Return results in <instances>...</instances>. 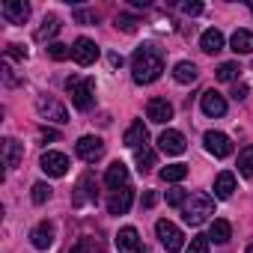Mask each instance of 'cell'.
I'll return each instance as SVG.
<instances>
[{
  "mask_svg": "<svg viewBox=\"0 0 253 253\" xmlns=\"http://www.w3.org/2000/svg\"><path fill=\"white\" fill-rule=\"evenodd\" d=\"M75 152H78V158H81V161H86V164H95V161L104 155V143H101V137H92V134H86V137H81V140L75 143Z\"/></svg>",
  "mask_w": 253,
  "mask_h": 253,
  "instance_id": "8992f818",
  "label": "cell"
},
{
  "mask_svg": "<svg viewBox=\"0 0 253 253\" xmlns=\"http://www.w3.org/2000/svg\"><path fill=\"white\" fill-rule=\"evenodd\" d=\"M69 253H101V247H98V241H89V238H84V241H78Z\"/></svg>",
  "mask_w": 253,
  "mask_h": 253,
  "instance_id": "836d02e7",
  "label": "cell"
},
{
  "mask_svg": "<svg viewBox=\"0 0 253 253\" xmlns=\"http://www.w3.org/2000/svg\"><path fill=\"white\" fill-rule=\"evenodd\" d=\"M182 12H185V15H200V12H203V3H200V0H191V3H182Z\"/></svg>",
  "mask_w": 253,
  "mask_h": 253,
  "instance_id": "8d00e7d4",
  "label": "cell"
},
{
  "mask_svg": "<svg viewBox=\"0 0 253 253\" xmlns=\"http://www.w3.org/2000/svg\"><path fill=\"white\" fill-rule=\"evenodd\" d=\"M6 60H27V51L21 45H9L6 48Z\"/></svg>",
  "mask_w": 253,
  "mask_h": 253,
  "instance_id": "d590c367",
  "label": "cell"
},
{
  "mask_svg": "<svg viewBox=\"0 0 253 253\" xmlns=\"http://www.w3.org/2000/svg\"><path fill=\"white\" fill-rule=\"evenodd\" d=\"M36 110H39L42 119H51V122H57V125H66V122H69V110H66L57 98H51V95H39V98H36Z\"/></svg>",
  "mask_w": 253,
  "mask_h": 253,
  "instance_id": "5b68a950",
  "label": "cell"
},
{
  "mask_svg": "<svg viewBox=\"0 0 253 253\" xmlns=\"http://www.w3.org/2000/svg\"><path fill=\"white\" fill-rule=\"evenodd\" d=\"M30 241H33L36 250H48V247L54 244V223H48V220L36 223L33 232H30Z\"/></svg>",
  "mask_w": 253,
  "mask_h": 253,
  "instance_id": "ac0fdd59",
  "label": "cell"
},
{
  "mask_svg": "<svg viewBox=\"0 0 253 253\" xmlns=\"http://www.w3.org/2000/svg\"><path fill=\"white\" fill-rule=\"evenodd\" d=\"M197 66L194 63H188V60H182V63H176V69H173V78L179 81V84H194L197 81Z\"/></svg>",
  "mask_w": 253,
  "mask_h": 253,
  "instance_id": "d4e9b609",
  "label": "cell"
},
{
  "mask_svg": "<svg viewBox=\"0 0 253 253\" xmlns=\"http://www.w3.org/2000/svg\"><path fill=\"white\" fill-rule=\"evenodd\" d=\"M247 9H250V12H253V0H250V3H247Z\"/></svg>",
  "mask_w": 253,
  "mask_h": 253,
  "instance_id": "60d3db41",
  "label": "cell"
},
{
  "mask_svg": "<svg viewBox=\"0 0 253 253\" xmlns=\"http://www.w3.org/2000/svg\"><path fill=\"white\" fill-rule=\"evenodd\" d=\"M146 116H149V122H155V125H167V122L173 119V104H170L167 98H149Z\"/></svg>",
  "mask_w": 253,
  "mask_h": 253,
  "instance_id": "30bf717a",
  "label": "cell"
},
{
  "mask_svg": "<svg viewBox=\"0 0 253 253\" xmlns=\"http://www.w3.org/2000/svg\"><path fill=\"white\" fill-rule=\"evenodd\" d=\"M200 48L206 51V54H217V51H223V33L220 30H206L203 36H200Z\"/></svg>",
  "mask_w": 253,
  "mask_h": 253,
  "instance_id": "44dd1931",
  "label": "cell"
},
{
  "mask_svg": "<svg viewBox=\"0 0 253 253\" xmlns=\"http://www.w3.org/2000/svg\"><path fill=\"white\" fill-rule=\"evenodd\" d=\"M185 253H209V235H194Z\"/></svg>",
  "mask_w": 253,
  "mask_h": 253,
  "instance_id": "1f68e13d",
  "label": "cell"
},
{
  "mask_svg": "<svg viewBox=\"0 0 253 253\" xmlns=\"http://www.w3.org/2000/svg\"><path fill=\"white\" fill-rule=\"evenodd\" d=\"M69 92H72V104L78 110H89L95 101V81L92 78H69L66 81Z\"/></svg>",
  "mask_w": 253,
  "mask_h": 253,
  "instance_id": "3957f363",
  "label": "cell"
},
{
  "mask_svg": "<svg viewBox=\"0 0 253 253\" xmlns=\"http://www.w3.org/2000/svg\"><path fill=\"white\" fill-rule=\"evenodd\" d=\"M146 125H143V119H134L131 125H128V131H125V137H122V143L128 146V149H143L146 146Z\"/></svg>",
  "mask_w": 253,
  "mask_h": 253,
  "instance_id": "2e32d148",
  "label": "cell"
},
{
  "mask_svg": "<svg viewBox=\"0 0 253 253\" xmlns=\"http://www.w3.org/2000/svg\"><path fill=\"white\" fill-rule=\"evenodd\" d=\"M238 75H241V66H238V63H220V66H217V72H214V78H217V81H223V84L238 81Z\"/></svg>",
  "mask_w": 253,
  "mask_h": 253,
  "instance_id": "4316f807",
  "label": "cell"
},
{
  "mask_svg": "<svg viewBox=\"0 0 253 253\" xmlns=\"http://www.w3.org/2000/svg\"><path fill=\"white\" fill-rule=\"evenodd\" d=\"M45 51H48V57H51V60H57V63H63V60H69V57H72V45H63V42H51Z\"/></svg>",
  "mask_w": 253,
  "mask_h": 253,
  "instance_id": "f546056e",
  "label": "cell"
},
{
  "mask_svg": "<svg viewBox=\"0 0 253 253\" xmlns=\"http://www.w3.org/2000/svg\"><path fill=\"white\" fill-rule=\"evenodd\" d=\"M203 143H206V152L214 155V158H226V155H232V140H229L226 134H220V131H206Z\"/></svg>",
  "mask_w": 253,
  "mask_h": 253,
  "instance_id": "ba28073f",
  "label": "cell"
},
{
  "mask_svg": "<svg viewBox=\"0 0 253 253\" xmlns=\"http://www.w3.org/2000/svg\"><path fill=\"white\" fill-rule=\"evenodd\" d=\"M238 173L244 179H253V146H244L238 152Z\"/></svg>",
  "mask_w": 253,
  "mask_h": 253,
  "instance_id": "484cf974",
  "label": "cell"
},
{
  "mask_svg": "<svg viewBox=\"0 0 253 253\" xmlns=\"http://www.w3.org/2000/svg\"><path fill=\"white\" fill-rule=\"evenodd\" d=\"M137 24H140V21H137L134 15H116V27H119L122 33H134Z\"/></svg>",
  "mask_w": 253,
  "mask_h": 253,
  "instance_id": "d6a6232c",
  "label": "cell"
},
{
  "mask_svg": "<svg viewBox=\"0 0 253 253\" xmlns=\"http://www.w3.org/2000/svg\"><path fill=\"white\" fill-rule=\"evenodd\" d=\"M185 176H188V167H185V164H167V167H161V179H164V182H173V185H176V182H182Z\"/></svg>",
  "mask_w": 253,
  "mask_h": 253,
  "instance_id": "83f0119b",
  "label": "cell"
},
{
  "mask_svg": "<svg viewBox=\"0 0 253 253\" xmlns=\"http://www.w3.org/2000/svg\"><path fill=\"white\" fill-rule=\"evenodd\" d=\"M30 197H33V203H36V206L48 203V200H51V185H45V182H36V185H33V194H30Z\"/></svg>",
  "mask_w": 253,
  "mask_h": 253,
  "instance_id": "4dcf8cb0",
  "label": "cell"
},
{
  "mask_svg": "<svg viewBox=\"0 0 253 253\" xmlns=\"http://www.w3.org/2000/svg\"><path fill=\"white\" fill-rule=\"evenodd\" d=\"M3 18L9 24H24L30 18V6L24 3V0H6L3 3Z\"/></svg>",
  "mask_w": 253,
  "mask_h": 253,
  "instance_id": "e0dca14e",
  "label": "cell"
},
{
  "mask_svg": "<svg viewBox=\"0 0 253 253\" xmlns=\"http://www.w3.org/2000/svg\"><path fill=\"white\" fill-rule=\"evenodd\" d=\"M21 158H24V146H21L18 140L6 137V140H3V167H6V170H15Z\"/></svg>",
  "mask_w": 253,
  "mask_h": 253,
  "instance_id": "d6986e66",
  "label": "cell"
},
{
  "mask_svg": "<svg viewBox=\"0 0 253 253\" xmlns=\"http://www.w3.org/2000/svg\"><path fill=\"white\" fill-rule=\"evenodd\" d=\"M39 164H42V170H45L48 176H54V179H63V176L69 173V158H66L63 152H45Z\"/></svg>",
  "mask_w": 253,
  "mask_h": 253,
  "instance_id": "8fae6325",
  "label": "cell"
},
{
  "mask_svg": "<svg viewBox=\"0 0 253 253\" xmlns=\"http://www.w3.org/2000/svg\"><path fill=\"white\" fill-rule=\"evenodd\" d=\"M164 72V54L155 45H140L131 57V78L134 84H152Z\"/></svg>",
  "mask_w": 253,
  "mask_h": 253,
  "instance_id": "6da1fadb",
  "label": "cell"
},
{
  "mask_svg": "<svg viewBox=\"0 0 253 253\" xmlns=\"http://www.w3.org/2000/svg\"><path fill=\"white\" fill-rule=\"evenodd\" d=\"M229 238H232V226H229V220H223V217L211 220V226H209V241H214V244H226Z\"/></svg>",
  "mask_w": 253,
  "mask_h": 253,
  "instance_id": "ffe728a7",
  "label": "cell"
},
{
  "mask_svg": "<svg viewBox=\"0 0 253 253\" xmlns=\"http://www.w3.org/2000/svg\"><path fill=\"white\" fill-rule=\"evenodd\" d=\"M104 185H107L110 191L125 188V185H128V167H125L122 161H113V164L107 167V173H104Z\"/></svg>",
  "mask_w": 253,
  "mask_h": 253,
  "instance_id": "9a60e30c",
  "label": "cell"
},
{
  "mask_svg": "<svg viewBox=\"0 0 253 253\" xmlns=\"http://www.w3.org/2000/svg\"><path fill=\"white\" fill-rule=\"evenodd\" d=\"M229 45L235 54H253V30H235Z\"/></svg>",
  "mask_w": 253,
  "mask_h": 253,
  "instance_id": "603a6c76",
  "label": "cell"
},
{
  "mask_svg": "<svg viewBox=\"0 0 253 253\" xmlns=\"http://www.w3.org/2000/svg\"><path fill=\"white\" fill-rule=\"evenodd\" d=\"M211 214H214V200H211L209 194H194V197H188V203L182 206V217H185V223H191V226L206 223Z\"/></svg>",
  "mask_w": 253,
  "mask_h": 253,
  "instance_id": "7a4b0ae2",
  "label": "cell"
},
{
  "mask_svg": "<svg viewBox=\"0 0 253 253\" xmlns=\"http://www.w3.org/2000/svg\"><path fill=\"white\" fill-rule=\"evenodd\" d=\"M57 33H60V18H57V15H45L42 27L36 30V42H48V39H54Z\"/></svg>",
  "mask_w": 253,
  "mask_h": 253,
  "instance_id": "cb8c5ba5",
  "label": "cell"
},
{
  "mask_svg": "<svg viewBox=\"0 0 253 253\" xmlns=\"http://www.w3.org/2000/svg\"><path fill=\"white\" fill-rule=\"evenodd\" d=\"M167 203H170V206H179V209H182V206L188 203V197H185V191L173 188V191H167Z\"/></svg>",
  "mask_w": 253,
  "mask_h": 253,
  "instance_id": "e575fe53",
  "label": "cell"
},
{
  "mask_svg": "<svg viewBox=\"0 0 253 253\" xmlns=\"http://www.w3.org/2000/svg\"><path fill=\"white\" fill-rule=\"evenodd\" d=\"M244 95H247V86H235V92H232V98H238V101H241Z\"/></svg>",
  "mask_w": 253,
  "mask_h": 253,
  "instance_id": "f35d334b",
  "label": "cell"
},
{
  "mask_svg": "<svg viewBox=\"0 0 253 253\" xmlns=\"http://www.w3.org/2000/svg\"><path fill=\"white\" fill-rule=\"evenodd\" d=\"M42 140H60V134L54 128H42Z\"/></svg>",
  "mask_w": 253,
  "mask_h": 253,
  "instance_id": "74e56055",
  "label": "cell"
},
{
  "mask_svg": "<svg viewBox=\"0 0 253 253\" xmlns=\"http://www.w3.org/2000/svg\"><path fill=\"white\" fill-rule=\"evenodd\" d=\"M247 253H253V244H250V247H247Z\"/></svg>",
  "mask_w": 253,
  "mask_h": 253,
  "instance_id": "b9f144b4",
  "label": "cell"
},
{
  "mask_svg": "<svg viewBox=\"0 0 253 253\" xmlns=\"http://www.w3.org/2000/svg\"><path fill=\"white\" fill-rule=\"evenodd\" d=\"M72 57H75V63H78V66H92V63L98 60V48H95V42H92V39L81 36V39L72 45Z\"/></svg>",
  "mask_w": 253,
  "mask_h": 253,
  "instance_id": "9c48e42d",
  "label": "cell"
},
{
  "mask_svg": "<svg viewBox=\"0 0 253 253\" xmlns=\"http://www.w3.org/2000/svg\"><path fill=\"white\" fill-rule=\"evenodd\" d=\"M134 161H137V170H140V173H149V170L155 167V152H152L149 146H143V149H137Z\"/></svg>",
  "mask_w": 253,
  "mask_h": 253,
  "instance_id": "f1b7e54d",
  "label": "cell"
},
{
  "mask_svg": "<svg viewBox=\"0 0 253 253\" xmlns=\"http://www.w3.org/2000/svg\"><path fill=\"white\" fill-rule=\"evenodd\" d=\"M155 232H158L161 247H164L167 253H179V250L185 247V235H182V229H179L173 220H158V223H155Z\"/></svg>",
  "mask_w": 253,
  "mask_h": 253,
  "instance_id": "277c9868",
  "label": "cell"
},
{
  "mask_svg": "<svg viewBox=\"0 0 253 253\" xmlns=\"http://www.w3.org/2000/svg\"><path fill=\"white\" fill-rule=\"evenodd\" d=\"M232 191H235V176L226 173V170L217 173V179H214V197H217V200H229Z\"/></svg>",
  "mask_w": 253,
  "mask_h": 253,
  "instance_id": "7402d4cb",
  "label": "cell"
},
{
  "mask_svg": "<svg viewBox=\"0 0 253 253\" xmlns=\"http://www.w3.org/2000/svg\"><path fill=\"white\" fill-rule=\"evenodd\" d=\"M158 146H161V152H167V155H182V152L188 149V143H185V134H182V131H173V128L161 131V137H158Z\"/></svg>",
  "mask_w": 253,
  "mask_h": 253,
  "instance_id": "7c38bea8",
  "label": "cell"
},
{
  "mask_svg": "<svg viewBox=\"0 0 253 253\" xmlns=\"http://www.w3.org/2000/svg\"><path fill=\"white\" fill-rule=\"evenodd\" d=\"M110 66H122V57L119 54H110Z\"/></svg>",
  "mask_w": 253,
  "mask_h": 253,
  "instance_id": "ab89813d",
  "label": "cell"
},
{
  "mask_svg": "<svg viewBox=\"0 0 253 253\" xmlns=\"http://www.w3.org/2000/svg\"><path fill=\"white\" fill-rule=\"evenodd\" d=\"M200 107H203L206 116H223L226 113V98L220 92H214V89H206L200 95Z\"/></svg>",
  "mask_w": 253,
  "mask_h": 253,
  "instance_id": "4fadbf2b",
  "label": "cell"
},
{
  "mask_svg": "<svg viewBox=\"0 0 253 253\" xmlns=\"http://www.w3.org/2000/svg\"><path fill=\"white\" fill-rule=\"evenodd\" d=\"M131 203H134V191L125 185V188L113 191V197L107 200V211H110V214H125V211L131 209Z\"/></svg>",
  "mask_w": 253,
  "mask_h": 253,
  "instance_id": "5bb4252c",
  "label": "cell"
},
{
  "mask_svg": "<svg viewBox=\"0 0 253 253\" xmlns=\"http://www.w3.org/2000/svg\"><path fill=\"white\" fill-rule=\"evenodd\" d=\"M116 250H119V253H146V247H143V241H140V235H137L134 226H122V229H119V235H116Z\"/></svg>",
  "mask_w": 253,
  "mask_h": 253,
  "instance_id": "52a82bcc",
  "label": "cell"
}]
</instances>
